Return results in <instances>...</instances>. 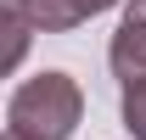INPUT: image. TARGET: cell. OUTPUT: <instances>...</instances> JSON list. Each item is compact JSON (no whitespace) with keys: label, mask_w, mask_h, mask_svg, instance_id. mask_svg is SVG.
<instances>
[{"label":"cell","mask_w":146,"mask_h":140,"mask_svg":"<svg viewBox=\"0 0 146 140\" xmlns=\"http://www.w3.org/2000/svg\"><path fill=\"white\" fill-rule=\"evenodd\" d=\"M84 118V90L68 73H34L11 90L6 106V135L11 140H68Z\"/></svg>","instance_id":"cell-1"},{"label":"cell","mask_w":146,"mask_h":140,"mask_svg":"<svg viewBox=\"0 0 146 140\" xmlns=\"http://www.w3.org/2000/svg\"><path fill=\"white\" fill-rule=\"evenodd\" d=\"M107 67L118 84H146V0H135L118 28H112V45H107Z\"/></svg>","instance_id":"cell-2"},{"label":"cell","mask_w":146,"mask_h":140,"mask_svg":"<svg viewBox=\"0 0 146 140\" xmlns=\"http://www.w3.org/2000/svg\"><path fill=\"white\" fill-rule=\"evenodd\" d=\"M23 17L34 22V28H45V34H68V28H79V22H90L96 11H112L118 0H17Z\"/></svg>","instance_id":"cell-3"},{"label":"cell","mask_w":146,"mask_h":140,"mask_svg":"<svg viewBox=\"0 0 146 140\" xmlns=\"http://www.w3.org/2000/svg\"><path fill=\"white\" fill-rule=\"evenodd\" d=\"M0 17H6V67H17L23 51H28V28H34V22L23 17L17 0H0Z\"/></svg>","instance_id":"cell-4"},{"label":"cell","mask_w":146,"mask_h":140,"mask_svg":"<svg viewBox=\"0 0 146 140\" xmlns=\"http://www.w3.org/2000/svg\"><path fill=\"white\" fill-rule=\"evenodd\" d=\"M124 129L135 140H146V84H129L124 90Z\"/></svg>","instance_id":"cell-5"},{"label":"cell","mask_w":146,"mask_h":140,"mask_svg":"<svg viewBox=\"0 0 146 140\" xmlns=\"http://www.w3.org/2000/svg\"><path fill=\"white\" fill-rule=\"evenodd\" d=\"M6 140H11V135H6Z\"/></svg>","instance_id":"cell-6"}]
</instances>
